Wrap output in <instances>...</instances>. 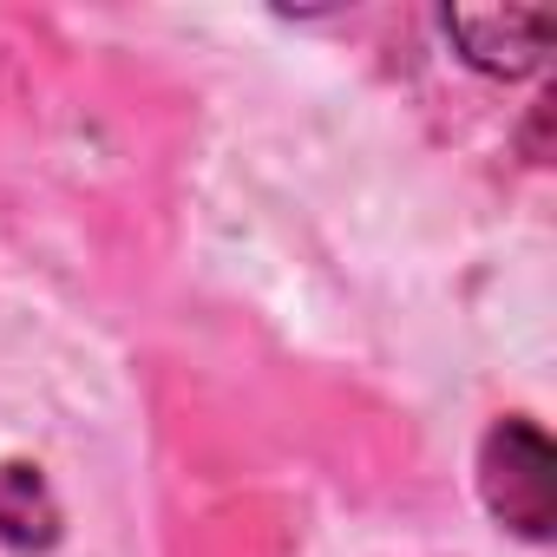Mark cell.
<instances>
[{
	"label": "cell",
	"instance_id": "obj_3",
	"mask_svg": "<svg viewBox=\"0 0 557 557\" xmlns=\"http://www.w3.org/2000/svg\"><path fill=\"white\" fill-rule=\"evenodd\" d=\"M53 537H60V505H53L40 466L8 459V466H0V544H14V550H47Z\"/></svg>",
	"mask_w": 557,
	"mask_h": 557
},
{
	"label": "cell",
	"instance_id": "obj_1",
	"mask_svg": "<svg viewBox=\"0 0 557 557\" xmlns=\"http://www.w3.org/2000/svg\"><path fill=\"white\" fill-rule=\"evenodd\" d=\"M479 492L485 511L518 531V537H544L550 511H557V453L531 420H498L479 446Z\"/></svg>",
	"mask_w": 557,
	"mask_h": 557
},
{
	"label": "cell",
	"instance_id": "obj_2",
	"mask_svg": "<svg viewBox=\"0 0 557 557\" xmlns=\"http://www.w3.org/2000/svg\"><path fill=\"white\" fill-rule=\"evenodd\" d=\"M446 40L459 47V60L472 73H492V79H524L544 66L550 53V8H446L440 14Z\"/></svg>",
	"mask_w": 557,
	"mask_h": 557
}]
</instances>
